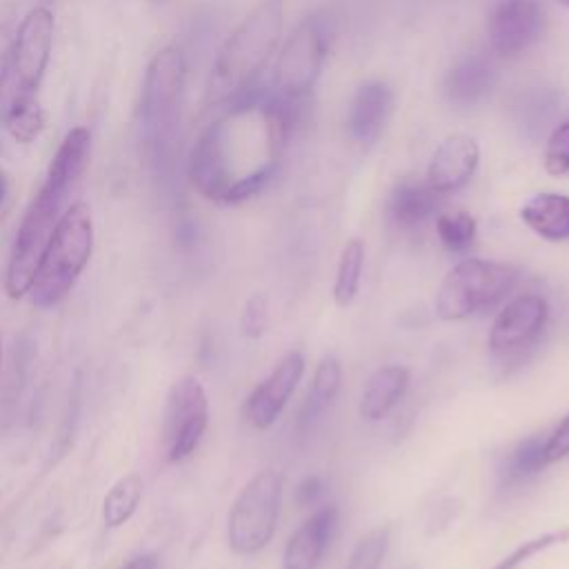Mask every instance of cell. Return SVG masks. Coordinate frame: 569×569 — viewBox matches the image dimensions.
<instances>
[{
  "mask_svg": "<svg viewBox=\"0 0 569 569\" xmlns=\"http://www.w3.org/2000/svg\"><path fill=\"white\" fill-rule=\"evenodd\" d=\"M182 87L184 53L180 47L167 44L147 64L138 107L140 149L158 167L167 164L176 149Z\"/></svg>",
  "mask_w": 569,
  "mask_h": 569,
  "instance_id": "obj_4",
  "label": "cell"
},
{
  "mask_svg": "<svg viewBox=\"0 0 569 569\" xmlns=\"http://www.w3.org/2000/svg\"><path fill=\"white\" fill-rule=\"evenodd\" d=\"M409 369L402 365H385L367 380L360 396V416L369 422L382 420L407 393Z\"/></svg>",
  "mask_w": 569,
  "mask_h": 569,
  "instance_id": "obj_18",
  "label": "cell"
},
{
  "mask_svg": "<svg viewBox=\"0 0 569 569\" xmlns=\"http://www.w3.org/2000/svg\"><path fill=\"white\" fill-rule=\"evenodd\" d=\"M47 113L38 100L16 102L7 109V131L20 144H31L44 129Z\"/></svg>",
  "mask_w": 569,
  "mask_h": 569,
  "instance_id": "obj_25",
  "label": "cell"
},
{
  "mask_svg": "<svg viewBox=\"0 0 569 569\" xmlns=\"http://www.w3.org/2000/svg\"><path fill=\"white\" fill-rule=\"evenodd\" d=\"M438 196L440 193H436L427 182L405 178L391 189L387 200V213L391 222L400 229L420 227L436 213Z\"/></svg>",
  "mask_w": 569,
  "mask_h": 569,
  "instance_id": "obj_19",
  "label": "cell"
},
{
  "mask_svg": "<svg viewBox=\"0 0 569 569\" xmlns=\"http://www.w3.org/2000/svg\"><path fill=\"white\" fill-rule=\"evenodd\" d=\"M93 249V220L84 202H73L56 222L33 273L29 296L49 309L67 298L84 271Z\"/></svg>",
  "mask_w": 569,
  "mask_h": 569,
  "instance_id": "obj_5",
  "label": "cell"
},
{
  "mask_svg": "<svg viewBox=\"0 0 569 569\" xmlns=\"http://www.w3.org/2000/svg\"><path fill=\"white\" fill-rule=\"evenodd\" d=\"M545 467V438L542 436H531L527 440H520L509 456L505 458L500 467V485L507 489L518 487L527 482L529 478L538 476Z\"/></svg>",
  "mask_w": 569,
  "mask_h": 569,
  "instance_id": "obj_21",
  "label": "cell"
},
{
  "mask_svg": "<svg viewBox=\"0 0 569 569\" xmlns=\"http://www.w3.org/2000/svg\"><path fill=\"white\" fill-rule=\"evenodd\" d=\"M7 193H9V180H7V173L0 169V207H2V202L7 198Z\"/></svg>",
  "mask_w": 569,
  "mask_h": 569,
  "instance_id": "obj_35",
  "label": "cell"
},
{
  "mask_svg": "<svg viewBox=\"0 0 569 569\" xmlns=\"http://www.w3.org/2000/svg\"><path fill=\"white\" fill-rule=\"evenodd\" d=\"M91 156V131L87 127H73L60 140L44 180L24 211L20 229L16 233L4 289L9 298H22L29 293L40 253L67 209V200L80 182Z\"/></svg>",
  "mask_w": 569,
  "mask_h": 569,
  "instance_id": "obj_2",
  "label": "cell"
},
{
  "mask_svg": "<svg viewBox=\"0 0 569 569\" xmlns=\"http://www.w3.org/2000/svg\"><path fill=\"white\" fill-rule=\"evenodd\" d=\"M560 4H565V7H569V0H558Z\"/></svg>",
  "mask_w": 569,
  "mask_h": 569,
  "instance_id": "obj_36",
  "label": "cell"
},
{
  "mask_svg": "<svg viewBox=\"0 0 569 569\" xmlns=\"http://www.w3.org/2000/svg\"><path fill=\"white\" fill-rule=\"evenodd\" d=\"M287 100L249 91L200 133L187 162L193 189L207 200L238 204L258 196L273 178L291 127Z\"/></svg>",
  "mask_w": 569,
  "mask_h": 569,
  "instance_id": "obj_1",
  "label": "cell"
},
{
  "mask_svg": "<svg viewBox=\"0 0 569 569\" xmlns=\"http://www.w3.org/2000/svg\"><path fill=\"white\" fill-rule=\"evenodd\" d=\"M327 47L329 38L322 22L311 16L305 18L291 31L273 62L271 84L278 98L293 102L313 89L327 60Z\"/></svg>",
  "mask_w": 569,
  "mask_h": 569,
  "instance_id": "obj_8",
  "label": "cell"
},
{
  "mask_svg": "<svg viewBox=\"0 0 569 569\" xmlns=\"http://www.w3.org/2000/svg\"><path fill=\"white\" fill-rule=\"evenodd\" d=\"M480 162V147L467 133L447 136L427 164V184L436 193H451L465 187Z\"/></svg>",
  "mask_w": 569,
  "mask_h": 569,
  "instance_id": "obj_14",
  "label": "cell"
},
{
  "mask_svg": "<svg viewBox=\"0 0 569 569\" xmlns=\"http://www.w3.org/2000/svg\"><path fill=\"white\" fill-rule=\"evenodd\" d=\"M569 456V413L545 438V462L553 465Z\"/></svg>",
  "mask_w": 569,
  "mask_h": 569,
  "instance_id": "obj_31",
  "label": "cell"
},
{
  "mask_svg": "<svg viewBox=\"0 0 569 569\" xmlns=\"http://www.w3.org/2000/svg\"><path fill=\"white\" fill-rule=\"evenodd\" d=\"M545 11L538 0H500L493 4L487 33L498 56H518L529 49L542 33Z\"/></svg>",
  "mask_w": 569,
  "mask_h": 569,
  "instance_id": "obj_12",
  "label": "cell"
},
{
  "mask_svg": "<svg viewBox=\"0 0 569 569\" xmlns=\"http://www.w3.org/2000/svg\"><path fill=\"white\" fill-rule=\"evenodd\" d=\"M340 382H342V367H340L338 358H333V356L320 358V362L313 369L311 385H309V400H307L309 416L307 418L316 416L322 407H327L336 398Z\"/></svg>",
  "mask_w": 569,
  "mask_h": 569,
  "instance_id": "obj_24",
  "label": "cell"
},
{
  "mask_svg": "<svg viewBox=\"0 0 569 569\" xmlns=\"http://www.w3.org/2000/svg\"><path fill=\"white\" fill-rule=\"evenodd\" d=\"M338 527V507L322 505L289 536L282 569H316L327 553Z\"/></svg>",
  "mask_w": 569,
  "mask_h": 569,
  "instance_id": "obj_15",
  "label": "cell"
},
{
  "mask_svg": "<svg viewBox=\"0 0 569 569\" xmlns=\"http://www.w3.org/2000/svg\"><path fill=\"white\" fill-rule=\"evenodd\" d=\"M545 169L549 176L569 173V120L560 122L545 144Z\"/></svg>",
  "mask_w": 569,
  "mask_h": 569,
  "instance_id": "obj_29",
  "label": "cell"
},
{
  "mask_svg": "<svg viewBox=\"0 0 569 569\" xmlns=\"http://www.w3.org/2000/svg\"><path fill=\"white\" fill-rule=\"evenodd\" d=\"M520 280V269L482 258H465L442 278L436 291V313L447 322L487 313L507 302Z\"/></svg>",
  "mask_w": 569,
  "mask_h": 569,
  "instance_id": "obj_6",
  "label": "cell"
},
{
  "mask_svg": "<svg viewBox=\"0 0 569 569\" xmlns=\"http://www.w3.org/2000/svg\"><path fill=\"white\" fill-rule=\"evenodd\" d=\"M282 18V0H260L227 36L209 73V104H229L253 87L280 42Z\"/></svg>",
  "mask_w": 569,
  "mask_h": 569,
  "instance_id": "obj_3",
  "label": "cell"
},
{
  "mask_svg": "<svg viewBox=\"0 0 569 569\" xmlns=\"http://www.w3.org/2000/svg\"><path fill=\"white\" fill-rule=\"evenodd\" d=\"M393 113V91L382 80H369L353 93L347 111L349 136L360 144L376 142Z\"/></svg>",
  "mask_w": 569,
  "mask_h": 569,
  "instance_id": "obj_16",
  "label": "cell"
},
{
  "mask_svg": "<svg viewBox=\"0 0 569 569\" xmlns=\"http://www.w3.org/2000/svg\"><path fill=\"white\" fill-rule=\"evenodd\" d=\"M269 322V305L267 298L256 293L244 302V309L240 313V329L247 338H260Z\"/></svg>",
  "mask_w": 569,
  "mask_h": 569,
  "instance_id": "obj_30",
  "label": "cell"
},
{
  "mask_svg": "<svg viewBox=\"0 0 569 569\" xmlns=\"http://www.w3.org/2000/svg\"><path fill=\"white\" fill-rule=\"evenodd\" d=\"M13 40L16 31L11 27L9 18H0V89L11 71V58H13Z\"/></svg>",
  "mask_w": 569,
  "mask_h": 569,
  "instance_id": "obj_32",
  "label": "cell"
},
{
  "mask_svg": "<svg viewBox=\"0 0 569 569\" xmlns=\"http://www.w3.org/2000/svg\"><path fill=\"white\" fill-rule=\"evenodd\" d=\"M365 267V242L360 238H351L340 253L336 282H333V300L338 307H347L353 302Z\"/></svg>",
  "mask_w": 569,
  "mask_h": 569,
  "instance_id": "obj_23",
  "label": "cell"
},
{
  "mask_svg": "<svg viewBox=\"0 0 569 569\" xmlns=\"http://www.w3.org/2000/svg\"><path fill=\"white\" fill-rule=\"evenodd\" d=\"M496 73L491 62L485 56L469 53L458 58L451 69L445 73L442 91L453 104H476L480 102L493 87Z\"/></svg>",
  "mask_w": 569,
  "mask_h": 569,
  "instance_id": "obj_17",
  "label": "cell"
},
{
  "mask_svg": "<svg viewBox=\"0 0 569 569\" xmlns=\"http://www.w3.org/2000/svg\"><path fill=\"white\" fill-rule=\"evenodd\" d=\"M569 540V529H556V531H545L536 538H529L520 542L511 553H507L502 560H498L491 569H520L529 558L538 556L540 551H547L556 545H562Z\"/></svg>",
  "mask_w": 569,
  "mask_h": 569,
  "instance_id": "obj_28",
  "label": "cell"
},
{
  "mask_svg": "<svg viewBox=\"0 0 569 569\" xmlns=\"http://www.w3.org/2000/svg\"><path fill=\"white\" fill-rule=\"evenodd\" d=\"M436 233L447 251L465 253L476 240V220L467 211L440 213L436 218Z\"/></svg>",
  "mask_w": 569,
  "mask_h": 569,
  "instance_id": "obj_26",
  "label": "cell"
},
{
  "mask_svg": "<svg viewBox=\"0 0 569 569\" xmlns=\"http://www.w3.org/2000/svg\"><path fill=\"white\" fill-rule=\"evenodd\" d=\"M282 478L273 469L253 473L236 496L227 518V542L233 553L251 556L264 549L278 527Z\"/></svg>",
  "mask_w": 569,
  "mask_h": 569,
  "instance_id": "obj_7",
  "label": "cell"
},
{
  "mask_svg": "<svg viewBox=\"0 0 569 569\" xmlns=\"http://www.w3.org/2000/svg\"><path fill=\"white\" fill-rule=\"evenodd\" d=\"M140 500H142V478L136 471H131L122 476L104 496V502H102L104 525L111 529L124 525L136 513Z\"/></svg>",
  "mask_w": 569,
  "mask_h": 569,
  "instance_id": "obj_22",
  "label": "cell"
},
{
  "mask_svg": "<svg viewBox=\"0 0 569 569\" xmlns=\"http://www.w3.org/2000/svg\"><path fill=\"white\" fill-rule=\"evenodd\" d=\"M549 322V305L545 296L527 291L509 298L491 329H489V351L500 362H520L542 338Z\"/></svg>",
  "mask_w": 569,
  "mask_h": 569,
  "instance_id": "obj_10",
  "label": "cell"
},
{
  "mask_svg": "<svg viewBox=\"0 0 569 569\" xmlns=\"http://www.w3.org/2000/svg\"><path fill=\"white\" fill-rule=\"evenodd\" d=\"M56 20L47 7L31 9L16 29L11 76V104L36 100L53 49Z\"/></svg>",
  "mask_w": 569,
  "mask_h": 569,
  "instance_id": "obj_11",
  "label": "cell"
},
{
  "mask_svg": "<svg viewBox=\"0 0 569 569\" xmlns=\"http://www.w3.org/2000/svg\"><path fill=\"white\" fill-rule=\"evenodd\" d=\"M522 222L549 242L569 240V196L536 193L520 209Z\"/></svg>",
  "mask_w": 569,
  "mask_h": 569,
  "instance_id": "obj_20",
  "label": "cell"
},
{
  "mask_svg": "<svg viewBox=\"0 0 569 569\" xmlns=\"http://www.w3.org/2000/svg\"><path fill=\"white\" fill-rule=\"evenodd\" d=\"M209 425L207 391L193 376L176 380L162 411V449L167 462L187 460L200 445Z\"/></svg>",
  "mask_w": 569,
  "mask_h": 569,
  "instance_id": "obj_9",
  "label": "cell"
},
{
  "mask_svg": "<svg viewBox=\"0 0 569 569\" xmlns=\"http://www.w3.org/2000/svg\"><path fill=\"white\" fill-rule=\"evenodd\" d=\"M305 373V358L300 351H287L269 376L251 391L244 405L247 420L256 429H269L287 407Z\"/></svg>",
  "mask_w": 569,
  "mask_h": 569,
  "instance_id": "obj_13",
  "label": "cell"
},
{
  "mask_svg": "<svg viewBox=\"0 0 569 569\" xmlns=\"http://www.w3.org/2000/svg\"><path fill=\"white\" fill-rule=\"evenodd\" d=\"M322 482H320V478L318 476H307L300 485H298V489H296V500H298V505L300 507H313V505H318V500H320V496H322Z\"/></svg>",
  "mask_w": 569,
  "mask_h": 569,
  "instance_id": "obj_33",
  "label": "cell"
},
{
  "mask_svg": "<svg viewBox=\"0 0 569 569\" xmlns=\"http://www.w3.org/2000/svg\"><path fill=\"white\" fill-rule=\"evenodd\" d=\"M389 538H391L389 527H378L369 531L351 551L345 569H380L389 549Z\"/></svg>",
  "mask_w": 569,
  "mask_h": 569,
  "instance_id": "obj_27",
  "label": "cell"
},
{
  "mask_svg": "<svg viewBox=\"0 0 569 569\" xmlns=\"http://www.w3.org/2000/svg\"><path fill=\"white\" fill-rule=\"evenodd\" d=\"M122 569H158V558L153 553H144V556H136L133 560H129Z\"/></svg>",
  "mask_w": 569,
  "mask_h": 569,
  "instance_id": "obj_34",
  "label": "cell"
}]
</instances>
